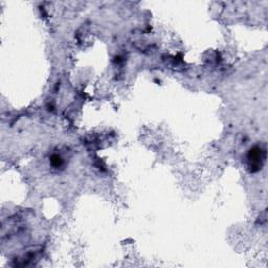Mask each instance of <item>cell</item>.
Instances as JSON below:
<instances>
[{
    "mask_svg": "<svg viewBox=\"0 0 268 268\" xmlns=\"http://www.w3.org/2000/svg\"><path fill=\"white\" fill-rule=\"evenodd\" d=\"M264 160V152L262 151L261 148H253L252 150L250 151L249 154V162H250V167L251 171H258L259 169H261V167H262Z\"/></svg>",
    "mask_w": 268,
    "mask_h": 268,
    "instance_id": "1",
    "label": "cell"
}]
</instances>
